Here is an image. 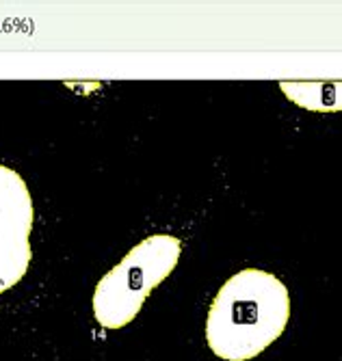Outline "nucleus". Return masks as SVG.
Segmentation results:
<instances>
[{"label":"nucleus","mask_w":342,"mask_h":361,"mask_svg":"<svg viewBox=\"0 0 342 361\" xmlns=\"http://www.w3.org/2000/svg\"><path fill=\"white\" fill-rule=\"evenodd\" d=\"M280 89L293 104L312 113H340L342 111V80L307 82V80H284Z\"/></svg>","instance_id":"20e7f679"},{"label":"nucleus","mask_w":342,"mask_h":361,"mask_svg":"<svg viewBox=\"0 0 342 361\" xmlns=\"http://www.w3.org/2000/svg\"><path fill=\"white\" fill-rule=\"evenodd\" d=\"M290 292L260 269H243L217 292L206 318V344L225 361H249L276 342L290 320Z\"/></svg>","instance_id":"f257e3e1"},{"label":"nucleus","mask_w":342,"mask_h":361,"mask_svg":"<svg viewBox=\"0 0 342 361\" xmlns=\"http://www.w3.org/2000/svg\"><path fill=\"white\" fill-rule=\"evenodd\" d=\"M182 255L180 238L154 234L132 247L93 292V316L105 329H122L141 312L150 292L160 286Z\"/></svg>","instance_id":"f03ea898"},{"label":"nucleus","mask_w":342,"mask_h":361,"mask_svg":"<svg viewBox=\"0 0 342 361\" xmlns=\"http://www.w3.org/2000/svg\"><path fill=\"white\" fill-rule=\"evenodd\" d=\"M35 208L24 178L0 165V294L20 283L33 259Z\"/></svg>","instance_id":"7ed1b4c3"}]
</instances>
